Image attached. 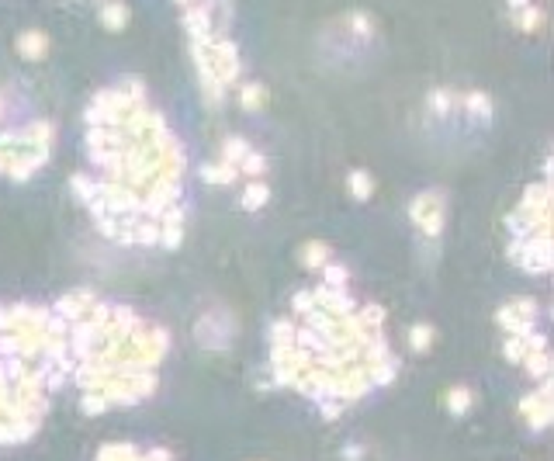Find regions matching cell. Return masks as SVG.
I'll list each match as a JSON object with an SVG mask.
<instances>
[{"instance_id": "1", "label": "cell", "mask_w": 554, "mask_h": 461, "mask_svg": "<svg viewBox=\"0 0 554 461\" xmlns=\"http://www.w3.org/2000/svg\"><path fill=\"white\" fill-rule=\"evenodd\" d=\"M46 163H49V146L32 142L25 132L0 135V173H8L11 180H25Z\"/></svg>"}, {"instance_id": "2", "label": "cell", "mask_w": 554, "mask_h": 461, "mask_svg": "<svg viewBox=\"0 0 554 461\" xmlns=\"http://www.w3.org/2000/svg\"><path fill=\"white\" fill-rule=\"evenodd\" d=\"M509 261L519 264L523 271L530 274H547L551 271V240H547V229L533 236H519V240H509Z\"/></svg>"}, {"instance_id": "3", "label": "cell", "mask_w": 554, "mask_h": 461, "mask_svg": "<svg viewBox=\"0 0 554 461\" xmlns=\"http://www.w3.org/2000/svg\"><path fill=\"white\" fill-rule=\"evenodd\" d=\"M412 222L419 225V233L426 240H437L440 236V229H443V198L437 191H426L412 201Z\"/></svg>"}, {"instance_id": "4", "label": "cell", "mask_w": 554, "mask_h": 461, "mask_svg": "<svg viewBox=\"0 0 554 461\" xmlns=\"http://www.w3.org/2000/svg\"><path fill=\"white\" fill-rule=\"evenodd\" d=\"M519 413L526 416V423H530L533 430H544L547 420H551V385L540 382V388L530 392V395L519 402Z\"/></svg>"}, {"instance_id": "5", "label": "cell", "mask_w": 554, "mask_h": 461, "mask_svg": "<svg viewBox=\"0 0 554 461\" xmlns=\"http://www.w3.org/2000/svg\"><path fill=\"white\" fill-rule=\"evenodd\" d=\"M90 302H94V292H87V288H77V292H70V295H63L59 302H56V316L59 319H66V323H73V319H80L87 309H90Z\"/></svg>"}, {"instance_id": "6", "label": "cell", "mask_w": 554, "mask_h": 461, "mask_svg": "<svg viewBox=\"0 0 554 461\" xmlns=\"http://www.w3.org/2000/svg\"><path fill=\"white\" fill-rule=\"evenodd\" d=\"M18 53H21L25 59H42V56L49 53V39H46L42 32H21Z\"/></svg>"}, {"instance_id": "7", "label": "cell", "mask_w": 554, "mask_h": 461, "mask_svg": "<svg viewBox=\"0 0 554 461\" xmlns=\"http://www.w3.org/2000/svg\"><path fill=\"white\" fill-rule=\"evenodd\" d=\"M533 378H540V382H547V375H551V357H547V347H537V350H526V357L519 361Z\"/></svg>"}, {"instance_id": "8", "label": "cell", "mask_w": 554, "mask_h": 461, "mask_svg": "<svg viewBox=\"0 0 554 461\" xmlns=\"http://www.w3.org/2000/svg\"><path fill=\"white\" fill-rule=\"evenodd\" d=\"M101 21H104V28L122 32V28L128 25V8H125V4H118V0H108V4L101 8Z\"/></svg>"}, {"instance_id": "9", "label": "cell", "mask_w": 554, "mask_h": 461, "mask_svg": "<svg viewBox=\"0 0 554 461\" xmlns=\"http://www.w3.org/2000/svg\"><path fill=\"white\" fill-rule=\"evenodd\" d=\"M198 173H201L204 184H232L239 170H236L232 163H208V167H201Z\"/></svg>"}, {"instance_id": "10", "label": "cell", "mask_w": 554, "mask_h": 461, "mask_svg": "<svg viewBox=\"0 0 554 461\" xmlns=\"http://www.w3.org/2000/svg\"><path fill=\"white\" fill-rule=\"evenodd\" d=\"M471 402H475V392L464 388V385H457V388L447 392V409H450L454 416H464V413L471 409Z\"/></svg>"}, {"instance_id": "11", "label": "cell", "mask_w": 554, "mask_h": 461, "mask_svg": "<svg viewBox=\"0 0 554 461\" xmlns=\"http://www.w3.org/2000/svg\"><path fill=\"white\" fill-rule=\"evenodd\" d=\"M246 153H249V146H246V139H239V135H232V139L222 142V163H232L236 170H239V163H242Z\"/></svg>"}, {"instance_id": "12", "label": "cell", "mask_w": 554, "mask_h": 461, "mask_svg": "<svg viewBox=\"0 0 554 461\" xmlns=\"http://www.w3.org/2000/svg\"><path fill=\"white\" fill-rule=\"evenodd\" d=\"M516 15V25L523 28V32H537V28H544V11L540 8H533V4H526V8H519V11H513Z\"/></svg>"}, {"instance_id": "13", "label": "cell", "mask_w": 554, "mask_h": 461, "mask_svg": "<svg viewBox=\"0 0 554 461\" xmlns=\"http://www.w3.org/2000/svg\"><path fill=\"white\" fill-rule=\"evenodd\" d=\"M32 142H39V146H49L52 142V125L49 122H42V118H35V122H28L25 129H21Z\"/></svg>"}, {"instance_id": "14", "label": "cell", "mask_w": 554, "mask_h": 461, "mask_svg": "<svg viewBox=\"0 0 554 461\" xmlns=\"http://www.w3.org/2000/svg\"><path fill=\"white\" fill-rule=\"evenodd\" d=\"M267 198H270L267 184H260V180H256V184H249V187H246V194H242V208H249V211H253V208H263V205H267Z\"/></svg>"}, {"instance_id": "15", "label": "cell", "mask_w": 554, "mask_h": 461, "mask_svg": "<svg viewBox=\"0 0 554 461\" xmlns=\"http://www.w3.org/2000/svg\"><path fill=\"white\" fill-rule=\"evenodd\" d=\"M329 261V247L326 243H309L305 250H302V264L305 267H323Z\"/></svg>"}, {"instance_id": "16", "label": "cell", "mask_w": 554, "mask_h": 461, "mask_svg": "<svg viewBox=\"0 0 554 461\" xmlns=\"http://www.w3.org/2000/svg\"><path fill=\"white\" fill-rule=\"evenodd\" d=\"M464 104H468V111H471V115H478L481 122H488V118H492V101H488L485 94H478V91H475V94H468V97H464Z\"/></svg>"}, {"instance_id": "17", "label": "cell", "mask_w": 554, "mask_h": 461, "mask_svg": "<svg viewBox=\"0 0 554 461\" xmlns=\"http://www.w3.org/2000/svg\"><path fill=\"white\" fill-rule=\"evenodd\" d=\"M371 187H374V184H371V177H367L364 170H354V173H350V194H354L357 201H367V198H371Z\"/></svg>"}, {"instance_id": "18", "label": "cell", "mask_w": 554, "mask_h": 461, "mask_svg": "<svg viewBox=\"0 0 554 461\" xmlns=\"http://www.w3.org/2000/svg\"><path fill=\"white\" fill-rule=\"evenodd\" d=\"M239 101H242V108H246V111H256V108L263 104V87H256V84L239 87Z\"/></svg>"}, {"instance_id": "19", "label": "cell", "mask_w": 554, "mask_h": 461, "mask_svg": "<svg viewBox=\"0 0 554 461\" xmlns=\"http://www.w3.org/2000/svg\"><path fill=\"white\" fill-rule=\"evenodd\" d=\"M263 170H267V160H263V153H253V149L239 163V173H249V177H260Z\"/></svg>"}, {"instance_id": "20", "label": "cell", "mask_w": 554, "mask_h": 461, "mask_svg": "<svg viewBox=\"0 0 554 461\" xmlns=\"http://www.w3.org/2000/svg\"><path fill=\"white\" fill-rule=\"evenodd\" d=\"M323 285H329V288H347V267H340V264H323Z\"/></svg>"}, {"instance_id": "21", "label": "cell", "mask_w": 554, "mask_h": 461, "mask_svg": "<svg viewBox=\"0 0 554 461\" xmlns=\"http://www.w3.org/2000/svg\"><path fill=\"white\" fill-rule=\"evenodd\" d=\"M526 350H530V337H506V357L509 361H523L526 357Z\"/></svg>"}, {"instance_id": "22", "label": "cell", "mask_w": 554, "mask_h": 461, "mask_svg": "<svg viewBox=\"0 0 554 461\" xmlns=\"http://www.w3.org/2000/svg\"><path fill=\"white\" fill-rule=\"evenodd\" d=\"M409 344H412V350H430V344H433V326H412V333H409Z\"/></svg>"}, {"instance_id": "23", "label": "cell", "mask_w": 554, "mask_h": 461, "mask_svg": "<svg viewBox=\"0 0 554 461\" xmlns=\"http://www.w3.org/2000/svg\"><path fill=\"white\" fill-rule=\"evenodd\" d=\"M80 409H84L87 416H97V413H104V409H108V399H104L101 392H84Z\"/></svg>"}, {"instance_id": "24", "label": "cell", "mask_w": 554, "mask_h": 461, "mask_svg": "<svg viewBox=\"0 0 554 461\" xmlns=\"http://www.w3.org/2000/svg\"><path fill=\"white\" fill-rule=\"evenodd\" d=\"M450 104H454V94H450V91H433V94H430V111H433V115H447Z\"/></svg>"}, {"instance_id": "25", "label": "cell", "mask_w": 554, "mask_h": 461, "mask_svg": "<svg viewBox=\"0 0 554 461\" xmlns=\"http://www.w3.org/2000/svg\"><path fill=\"white\" fill-rule=\"evenodd\" d=\"M319 409H323V416H326V420H336V416L343 413V402H340V399H323V402H319Z\"/></svg>"}, {"instance_id": "26", "label": "cell", "mask_w": 554, "mask_h": 461, "mask_svg": "<svg viewBox=\"0 0 554 461\" xmlns=\"http://www.w3.org/2000/svg\"><path fill=\"white\" fill-rule=\"evenodd\" d=\"M142 461H173V458H170V451H166V447H153V451H146V454H142Z\"/></svg>"}, {"instance_id": "27", "label": "cell", "mask_w": 554, "mask_h": 461, "mask_svg": "<svg viewBox=\"0 0 554 461\" xmlns=\"http://www.w3.org/2000/svg\"><path fill=\"white\" fill-rule=\"evenodd\" d=\"M347 461H361V451H357V447H347Z\"/></svg>"}, {"instance_id": "28", "label": "cell", "mask_w": 554, "mask_h": 461, "mask_svg": "<svg viewBox=\"0 0 554 461\" xmlns=\"http://www.w3.org/2000/svg\"><path fill=\"white\" fill-rule=\"evenodd\" d=\"M526 4H530V0H509V8H513V11H519V8H526Z\"/></svg>"}, {"instance_id": "29", "label": "cell", "mask_w": 554, "mask_h": 461, "mask_svg": "<svg viewBox=\"0 0 554 461\" xmlns=\"http://www.w3.org/2000/svg\"><path fill=\"white\" fill-rule=\"evenodd\" d=\"M0 115H4V94H0Z\"/></svg>"}]
</instances>
